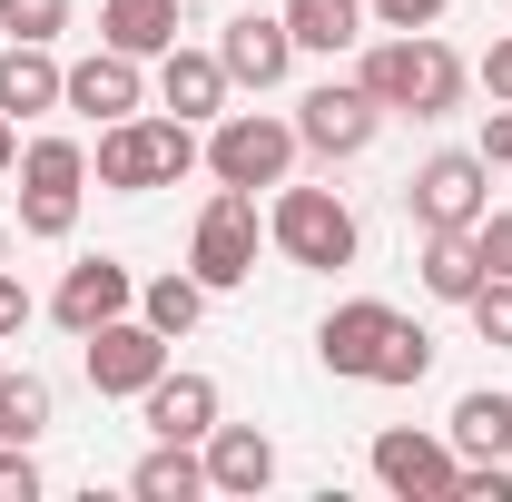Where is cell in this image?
I'll return each instance as SVG.
<instances>
[{"label":"cell","mask_w":512,"mask_h":502,"mask_svg":"<svg viewBox=\"0 0 512 502\" xmlns=\"http://www.w3.org/2000/svg\"><path fill=\"white\" fill-rule=\"evenodd\" d=\"M365 89H375L384 119H444L453 99H463V60H453L434 30H384L375 50H365V69H355Z\"/></svg>","instance_id":"1"},{"label":"cell","mask_w":512,"mask_h":502,"mask_svg":"<svg viewBox=\"0 0 512 502\" xmlns=\"http://www.w3.org/2000/svg\"><path fill=\"white\" fill-rule=\"evenodd\" d=\"M188 168H207V138L188 119H109L99 148H89V178L109 197H148V188H178Z\"/></svg>","instance_id":"2"},{"label":"cell","mask_w":512,"mask_h":502,"mask_svg":"<svg viewBox=\"0 0 512 502\" xmlns=\"http://www.w3.org/2000/svg\"><path fill=\"white\" fill-rule=\"evenodd\" d=\"M266 237H276V256H286V266H316V276L355 266V247H365L355 207H345L335 188H276V207H266Z\"/></svg>","instance_id":"3"},{"label":"cell","mask_w":512,"mask_h":502,"mask_svg":"<svg viewBox=\"0 0 512 502\" xmlns=\"http://www.w3.org/2000/svg\"><path fill=\"white\" fill-rule=\"evenodd\" d=\"M79 188H89V148L79 138H30L20 148V237L60 247L79 227Z\"/></svg>","instance_id":"4"},{"label":"cell","mask_w":512,"mask_h":502,"mask_svg":"<svg viewBox=\"0 0 512 502\" xmlns=\"http://www.w3.org/2000/svg\"><path fill=\"white\" fill-rule=\"evenodd\" d=\"M286 168H296V119H266V109L207 119V178L217 188H286Z\"/></svg>","instance_id":"5"},{"label":"cell","mask_w":512,"mask_h":502,"mask_svg":"<svg viewBox=\"0 0 512 502\" xmlns=\"http://www.w3.org/2000/svg\"><path fill=\"white\" fill-rule=\"evenodd\" d=\"M404 207H414V227H483V207H493V168H483V148H434L414 178H404Z\"/></svg>","instance_id":"6"},{"label":"cell","mask_w":512,"mask_h":502,"mask_svg":"<svg viewBox=\"0 0 512 502\" xmlns=\"http://www.w3.org/2000/svg\"><path fill=\"white\" fill-rule=\"evenodd\" d=\"M188 276L207 296H227V286L256 276V188H217L207 197V217H197V237H188Z\"/></svg>","instance_id":"7"},{"label":"cell","mask_w":512,"mask_h":502,"mask_svg":"<svg viewBox=\"0 0 512 502\" xmlns=\"http://www.w3.org/2000/svg\"><path fill=\"white\" fill-rule=\"evenodd\" d=\"M79 345H89V384L119 394V404H138L148 384L168 375V335H158L148 315H109V325H89Z\"/></svg>","instance_id":"8"},{"label":"cell","mask_w":512,"mask_h":502,"mask_svg":"<svg viewBox=\"0 0 512 502\" xmlns=\"http://www.w3.org/2000/svg\"><path fill=\"white\" fill-rule=\"evenodd\" d=\"M375 128H384V109L365 79H325V89L296 99V148H316V158H365Z\"/></svg>","instance_id":"9"},{"label":"cell","mask_w":512,"mask_h":502,"mask_svg":"<svg viewBox=\"0 0 512 502\" xmlns=\"http://www.w3.org/2000/svg\"><path fill=\"white\" fill-rule=\"evenodd\" d=\"M375 483L394 502H453V483H463V453H453L444 434H375Z\"/></svg>","instance_id":"10"},{"label":"cell","mask_w":512,"mask_h":502,"mask_svg":"<svg viewBox=\"0 0 512 502\" xmlns=\"http://www.w3.org/2000/svg\"><path fill=\"white\" fill-rule=\"evenodd\" d=\"M217 60L237 89H276L286 69H296V30H286V10H237L227 30H217Z\"/></svg>","instance_id":"11"},{"label":"cell","mask_w":512,"mask_h":502,"mask_svg":"<svg viewBox=\"0 0 512 502\" xmlns=\"http://www.w3.org/2000/svg\"><path fill=\"white\" fill-rule=\"evenodd\" d=\"M384 335H394V306H384V296H345V306H335V315L316 325L325 375L365 384V375H375V355H384Z\"/></svg>","instance_id":"12"},{"label":"cell","mask_w":512,"mask_h":502,"mask_svg":"<svg viewBox=\"0 0 512 502\" xmlns=\"http://www.w3.org/2000/svg\"><path fill=\"white\" fill-rule=\"evenodd\" d=\"M50 315H60L69 335H89V325H109V315H138V276H128L119 256H79L60 276V296H50Z\"/></svg>","instance_id":"13"},{"label":"cell","mask_w":512,"mask_h":502,"mask_svg":"<svg viewBox=\"0 0 512 502\" xmlns=\"http://www.w3.org/2000/svg\"><path fill=\"white\" fill-rule=\"evenodd\" d=\"M60 109H79V119H138V60L128 50H89V60H69V89H60Z\"/></svg>","instance_id":"14"},{"label":"cell","mask_w":512,"mask_h":502,"mask_svg":"<svg viewBox=\"0 0 512 502\" xmlns=\"http://www.w3.org/2000/svg\"><path fill=\"white\" fill-rule=\"evenodd\" d=\"M138 414H148L158 443H207L217 434V375H178V365H168V375L138 394Z\"/></svg>","instance_id":"15"},{"label":"cell","mask_w":512,"mask_h":502,"mask_svg":"<svg viewBox=\"0 0 512 502\" xmlns=\"http://www.w3.org/2000/svg\"><path fill=\"white\" fill-rule=\"evenodd\" d=\"M227 60L217 50H158V99H168V119H227Z\"/></svg>","instance_id":"16"},{"label":"cell","mask_w":512,"mask_h":502,"mask_svg":"<svg viewBox=\"0 0 512 502\" xmlns=\"http://www.w3.org/2000/svg\"><path fill=\"white\" fill-rule=\"evenodd\" d=\"M69 89V69L50 60V40H10L0 50V119H50Z\"/></svg>","instance_id":"17"},{"label":"cell","mask_w":512,"mask_h":502,"mask_svg":"<svg viewBox=\"0 0 512 502\" xmlns=\"http://www.w3.org/2000/svg\"><path fill=\"white\" fill-rule=\"evenodd\" d=\"M197 453H207V493H247L256 502L266 483H276V443L256 434V424H217Z\"/></svg>","instance_id":"18"},{"label":"cell","mask_w":512,"mask_h":502,"mask_svg":"<svg viewBox=\"0 0 512 502\" xmlns=\"http://www.w3.org/2000/svg\"><path fill=\"white\" fill-rule=\"evenodd\" d=\"M444 443L463 453V463H503V453H512V394H503V384H473V394L453 404Z\"/></svg>","instance_id":"19"},{"label":"cell","mask_w":512,"mask_h":502,"mask_svg":"<svg viewBox=\"0 0 512 502\" xmlns=\"http://www.w3.org/2000/svg\"><path fill=\"white\" fill-rule=\"evenodd\" d=\"M99 40L128 60H158L178 50V0H99Z\"/></svg>","instance_id":"20"},{"label":"cell","mask_w":512,"mask_h":502,"mask_svg":"<svg viewBox=\"0 0 512 502\" xmlns=\"http://www.w3.org/2000/svg\"><path fill=\"white\" fill-rule=\"evenodd\" d=\"M473 286H483V256L463 227H424V296L434 306H473Z\"/></svg>","instance_id":"21"},{"label":"cell","mask_w":512,"mask_h":502,"mask_svg":"<svg viewBox=\"0 0 512 502\" xmlns=\"http://www.w3.org/2000/svg\"><path fill=\"white\" fill-rule=\"evenodd\" d=\"M286 30H296V50L345 60V50L365 40V0H286Z\"/></svg>","instance_id":"22"},{"label":"cell","mask_w":512,"mask_h":502,"mask_svg":"<svg viewBox=\"0 0 512 502\" xmlns=\"http://www.w3.org/2000/svg\"><path fill=\"white\" fill-rule=\"evenodd\" d=\"M128 493H138V502H197V493H207V453H197V443H158V453H138Z\"/></svg>","instance_id":"23"},{"label":"cell","mask_w":512,"mask_h":502,"mask_svg":"<svg viewBox=\"0 0 512 502\" xmlns=\"http://www.w3.org/2000/svg\"><path fill=\"white\" fill-rule=\"evenodd\" d=\"M50 434V384L0 365V443H40Z\"/></svg>","instance_id":"24"},{"label":"cell","mask_w":512,"mask_h":502,"mask_svg":"<svg viewBox=\"0 0 512 502\" xmlns=\"http://www.w3.org/2000/svg\"><path fill=\"white\" fill-rule=\"evenodd\" d=\"M424 375H434V335H424L414 315H394V335H384V355H375L365 384H394V394H404V384H424Z\"/></svg>","instance_id":"25"},{"label":"cell","mask_w":512,"mask_h":502,"mask_svg":"<svg viewBox=\"0 0 512 502\" xmlns=\"http://www.w3.org/2000/svg\"><path fill=\"white\" fill-rule=\"evenodd\" d=\"M138 315H148V325L178 345L197 315H207V286H197V276H158V286H138Z\"/></svg>","instance_id":"26"},{"label":"cell","mask_w":512,"mask_h":502,"mask_svg":"<svg viewBox=\"0 0 512 502\" xmlns=\"http://www.w3.org/2000/svg\"><path fill=\"white\" fill-rule=\"evenodd\" d=\"M473 335H483V345H493V355H512V276H483V286H473Z\"/></svg>","instance_id":"27"},{"label":"cell","mask_w":512,"mask_h":502,"mask_svg":"<svg viewBox=\"0 0 512 502\" xmlns=\"http://www.w3.org/2000/svg\"><path fill=\"white\" fill-rule=\"evenodd\" d=\"M0 30H10V40H60L69 0H0Z\"/></svg>","instance_id":"28"},{"label":"cell","mask_w":512,"mask_h":502,"mask_svg":"<svg viewBox=\"0 0 512 502\" xmlns=\"http://www.w3.org/2000/svg\"><path fill=\"white\" fill-rule=\"evenodd\" d=\"M473 256H483V276H512V207H483V227H473Z\"/></svg>","instance_id":"29"},{"label":"cell","mask_w":512,"mask_h":502,"mask_svg":"<svg viewBox=\"0 0 512 502\" xmlns=\"http://www.w3.org/2000/svg\"><path fill=\"white\" fill-rule=\"evenodd\" d=\"M444 10H453V0H365V20H375V30H434Z\"/></svg>","instance_id":"30"},{"label":"cell","mask_w":512,"mask_h":502,"mask_svg":"<svg viewBox=\"0 0 512 502\" xmlns=\"http://www.w3.org/2000/svg\"><path fill=\"white\" fill-rule=\"evenodd\" d=\"M0 502H40V463H30V443H0Z\"/></svg>","instance_id":"31"},{"label":"cell","mask_w":512,"mask_h":502,"mask_svg":"<svg viewBox=\"0 0 512 502\" xmlns=\"http://www.w3.org/2000/svg\"><path fill=\"white\" fill-rule=\"evenodd\" d=\"M453 502H512V463H463Z\"/></svg>","instance_id":"32"},{"label":"cell","mask_w":512,"mask_h":502,"mask_svg":"<svg viewBox=\"0 0 512 502\" xmlns=\"http://www.w3.org/2000/svg\"><path fill=\"white\" fill-rule=\"evenodd\" d=\"M473 148H483V168H512V99L483 109V138H473Z\"/></svg>","instance_id":"33"},{"label":"cell","mask_w":512,"mask_h":502,"mask_svg":"<svg viewBox=\"0 0 512 502\" xmlns=\"http://www.w3.org/2000/svg\"><path fill=\"white\" fill-rule=\"evenodd\" d=\"M20 325H30V286H20V276H10V266H0V345H10V335H20Z\"/></svg>","instance_id":"34"},{"label":"cell","mask_w":512,"mask_h":502,"mask_svg":"<svg viewBox=\"0 0 512 502\" xmlns=\"http://www.w3.org/2000/svg\"><path fill=\"white\" fill-rule=\"evenodd\" d=\"M483 89H493V99H512V30L483 50Z\"/></svg>","instance_id":"35"},{"label":"cell","mask_w":512,"mask_h":502,"mask_svg":"<svg viewBox=\"0 0 512 502\" xmlns=\"http://www.w3.org/2000/svg\"><path fill=\"white\" fill-rule=\"evenodd\" d=\"M20 168V119H0V178Z\"/></svg>","instance_id":"36"},{"label":"cell","mask_w":512,"mask_h":502,"mask_svg":"<svg viewBox=\"0 0 512 502\" xmlns=\"http://www.w3.org/2000/svg\"><path fill=\"white\" fill-rule=\"evenodd\" d=\"M0 256H10V227H0Z\"/></svg>","instance_id":"37"}]
</instances>
